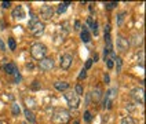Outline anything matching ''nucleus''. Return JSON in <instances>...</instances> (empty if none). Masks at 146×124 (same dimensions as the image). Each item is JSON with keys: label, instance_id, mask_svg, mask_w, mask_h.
<instances>
[{"label": "nucleus", "instance_id": "obj_30", "mask_svg": "<svg viewBox=\"0 0 146 124\" xmlns=\"http://www.w3.org/2000/svg\"><path fill=\"white\" fill-rule=\"evenodd\" d=\"M124 17H125V13H121L120 15L117 17V24H119V25L123 24V19H124Z\"/></svg>", "mask_w": 146, "mask_h": 124}, {"label": "nucleus", "instance_id": "obj_26", "mask_svg": "<svg viewBox=\"0 0 146 124\" xmlns=\"http://www.w3.org/2000/svg\"><path fill=\"white\" fill-rule=\"evenodd\" d=\"M19 112H21V109L18 105H13V115L14 116H18L19 115Z\"/></svg>", "mask_w": 146, "mask_h": 124}, {"label": "nucleus", "instance_id": "obj_28", "mask_svg": "<svg viewBox=\"0 0 146 124\" xmlns=\"http://www.w3.org/2000/svg\"><path fill=\"white\" fill-rule=\"evenodd\" d=\"M84 120H86L87 123H90V121L92 120V117H91V113H90L88 110H87V112H84Z\"/></svg>", "mask_w": 146, "mask_h": 124}, {"label": "nucleus", "instance_id": "obj_42", "mask_svg": "<svg viewBox=\"0 0 146 124\" xmlns=\"http://www.w3.org/2000/svg\"><path fill=\"white\" fill-rule=\"evenodd\" d=\"M74 124H80V123H79V121H77V120H76V121H74Z\"/></svg>", "mask_w": 146, "mask_h": 124}, {"label": "nucleus", "instance_id": "obj_24", "mask_svg": "<svg viewBox=\"0 0 146 124\" xmlns=\"http://www.w3.org/2000/svg\"><path fill=\"white\" fill-rule=\"evenodd\" d=\"M8 47H10V50H13V51H14V50L17 48L15 40H14L13 37H11V39H8Z\"/></svg>", "mask_w": 146, "mask_h": 124}, {"label": "nucleus", "instance_id": "obj_16", "mask_svg": "<svg viewBox=\"0 0 146 124\" xmlns=\"http://www.w3.org/2000/svg\"><path fill=\"white\" fill-rule=\"evenodd\" d=\"M91 95H92V99H94L95 102H98L99 99L102 98V91H101V88H95V90L92 91Z\"/></svg>", "mask_w": 146, "mask_h": 124}, {"label": "nucleus", "instance_id": "obj_22", "mask_svg": "<svg viewBox=\"0 0 146 124\" xmlns=\"http://www.w3.org/2000/svg\"><path fill=\"white\" fill-rule=\"evenodd\" d=\"M36 22H39V19H37V17H35L33 13H31V21H29V28H32L33 25L36 24Z\"/></svg>", "mask_w": 146, "mask_h": 124}, {"label": "nucleus", "instance_id": "obj_8", "mask_svg": "<svg viewBox=\"0 0 146 124\" xmlns=\"http://www.w3.org/2000/svg\"><path fill=\"white\" fill-rule=\"evenodd\" d=\"M116 97V90L112 88L110 91H108L105 95V101H104V107L105 109H110L112 107V103H113V99Z\"/></svg>", "mask_w": 146, "mask_h": 124}, {"label": "nucleus", "instance_id": "obj_34", "mask_svg": "<svg viewBox=\"0 0 146 124\" xmlns=\"http://www.w3.org/2000/svg\"><path fill=\"white\" fill-rule=\"evenodd\" d=\"M13 76H14V80H15L17 83L19 82V80H21V74L18 73V72H17V73H14V74H13Z\"/></svg>", "mask_w": 146, "mask_h": 124}, {"label": "nucleus", "instance_id": "obj_35", "mask_svg": "<svg viewBox=\"0 0 146 124\" xmlns=\"http://www.w3.org/2000/svg\"><path fill=\"white\" fill-rule=\"evenodd\" d=\"M80 26H81L80 21H76V22H74V29H76V31H79V29H80Z\"/></svg>", "mask_w": 146, "mask_h": 124}, {"label": "nucleus", "instance_id": "obj_13", "mask_svg": "<svg viewBox=\"0 0 146 124\" xmlns=\"http://www.w3.org/2000/svg\"><path fill=\"white\" fill-rule=\"evenodd\" d=\"M54 87H55L58 91H66L68 88H69V83H66V82H55L54 83Z\"/></svg>", "mask_w": 146, "mask_h": 124}, {"label": "nucleus", "instance_id": "obj_7", "mask_svg": "<svg viewBox=\"0 0 146 124\" xmlns=\"http://www.w3.org/2000/svg\"><path fill=\"white\" fill-rule=\"evenodd\" d=\"M44 29H46L44 24L39 21V22H36V24H35L32 28H31V33H32L35 37H40L41 34L44 33Z\"/></svg>", "mask_w": 146, "mask_h": 124}, {"label": "nucleus", "instance_id": "obj_29", "mask_svg": "<svg viewBox=\"0 0 146 124\" xmlns=\"http://www.w3.org/2000/svg\"><path fill=\"white\" fill-rule=\"evenodd\" d=\"M86 77H87V70H86V69H83V70H81V73L79 74V80H83V79H86Z\"/></svg>", "mask_w": 146, "mask_h": 124}, {"label": "nucleus", "instance_id": "obj_1", "mask_svg": "<svg viewBox=\"0 0 146 124\" xmlns=\"http://www.w3.org/2000/svg\"><path fill=\"white\" fill-rule=\"evenodd\" d=\"M46 52H47V47L43 43H33L31 47V55L36 61H41L43 58H46Z\"/></svg>", "mask_w": 146, "mask_h": 124}, {"label": "nucleus", "instance_id": "obj_41", "mask_svg": "<svg viewBox=\"0 0 146 124\" xmlns=\"http://www.w3.org/2000/svg\"><path fill=\"white\" fill-rule=\"evenodd\" d=\"M26 66H28L29 69H33V65H32V64H28V65H26Z\"/></svg>", "mask_w": 146, "mask_h": 124}, {"label": "nucleus", "instance_id": "obj_23", "mask_svg": "<svg viewBox=\"0 0 146 124\" xmlns=\"http://www.w3.org/2000/svg\"><path fill=\"white\" fill-rule=\"evenodd\" d=\"M121 124H135V121H134V119H132V117L127 116V117H124V119L121 120Z\"/></svg>", "mask_w": 146, "mask_h": 124}, {"label": "nucleus", "instance_id": "obj_12", "mask_svg": "<svg viewBox=\"0 0 146 124\" xmlns=\"http://www.w3.org/2000/svg\"><path fill=\"white\" fill-rule=\"evenodd\" d=\"M11 15L14 17V18H19V19H22L25 18V11H24V7L22 6H17L14 10H13V14Z\"/></svg>", "mask_w": 146, "mask_h": 124}, {"label": "nucleus", "instance_id": "obj_36", "mask_svg": "<svg viewBox=\"0 0 146 124\" xmlns=\"http://www.w3.org/2000/svg\"><path fill=\"white\" fill-rule=\"evenodd\" d=\"M92 24H94V21H92V18H91V17H90L88 19H87V25H88L90 28H91V26H92Z\"/></svg>", "mask_w": 146, "mask_h": 124}, {"label": "nucleus", "instance_id": "obj_6", "mask_svg": "<svg viewBox=\"0 0 146 124\" xmlns=\"http://www.w3.org/2000/svg\"><path fill=\"white\" fill-rule=\"evenodd\" d=\"M39 68L44 72L51 70L54 68V59L52 58H43L41 61H39Z\"/></svg>", "mask_w": 146, "mask_h": 124}, {"label": "nucleus", "instance_id": "obj_25", "mask_svg": "<svg viewBox=\"0 0 146 124\" xmlns=\"http://www.w3.org/2000/svg\"><path fill=\"white\" fill-rule=\"evenodd\" d=\"M40 88H41V86H40V83H39V82H33L32 86H31V90H33V91L40 90Z\"/></svg>", "mask_w": 146, "mask_h": 124}, {"label": "nucleus", "instance_id": "obj_21", "mask_svg": "<svg viewBox=\"0 0 146 124\" xmlns=\"http://www.w3.org/2000/svg\"><path fill=\"white\" fill-rule=\"evenodd\" d=\"M74 92L80 97V95H83V92H84V90H83V87H81V84L79 83V84H76V87H74Z\"/></svg>", "mask_w": 146, "mask_h": 124}, {"label": "nucleus", "instance_id": "obj_32", "mask_svg": "<svg viewBox=\"0 0 146 124\" xmlns=\"http://www.w3.org/2000/svg\"><path fill=\"white\" fill-rule=\"evenodd\" d=\"M91 66H92V59H87V62H86V68H84V69H86V70H88Z\"/></svg>", "mask_w": 146, "mask_h": 124}, {"label": "nucleus", "instance_id": "obj_43", "mask_svg": "<svg viewBox=\"0 0 146 124\" xmlns=\"http://www.w3.org/2000/svg\"><path fill=\"white\" fill-rule=\"evenodd\" d=\"M0 124H3V123H1V121H0Z\"/></svg>", "mask_w": 146, "mask_h": 124}, {"label": "nucleus", "instance_id": "obj_20", "mask_svg": "<svg viewBox=\"0 0 146 124\" xmlns=\"http://www.w3.org/2000/svg\"><path fill=\"white\" fill-rule=\"evenodd\" d=\"M117 6V1H106L105 3V8L106 10H113Z\"/></svg>", "mask_w": 146, "mask_h": 124}, {"label": "nucleus", "instance_id": "obj_15", "mask_svg": "<svg viewBox=\"0 0 146 124\" xmlns=\"http://www.w3.org/2000/svg\"><path fill=\"white\" fill-rule=\"evenodd\" d=\"M24 113H25V116H26V120H29L31 123H35V121H36V119H35V116H33V112L31 110V109L26 107Z\"/></svg>", "mask_w": 146, "mask_h": 124}, {"label": "nucleus", "instance_id": "obj_40", "mask_svg": "<svg viewBox=\"0 0 146 124\" xmlns=\"http://www.w3.org/2000/svg\"><path fill=\"white\" fill-rule=\"evenodd\" d=\"M127 109H128V110H132V109H134L132 103H128V105H127Z\"/></svg>", "mask_w": 146, "mask_h": 124}, {"label": "nucleus", "instance_id": "obj_37", "mask_svg": "<svg viewBox=\"0 0 146 124\" xmlns=\"http://www.w3.org/2000/svg\"><path fill=\"white\" fill-rule=\"evenodd\" d=\"M105 33H110V25H106L105 26Z\"/></svg>", "mask_w": 146, "mask_h": 124}, {"label": "nucleus", "instance_id": "obj_3", "mask_svg": "<svg viewBox=\"0 0 146 124\" xmlns=\"http://www.w3.org/2000/svg\"><path fill=\"white\" fill-rule=\"evenodd\" d=\"M64 95H65V99H66V102H68V105L72 107V109H77V107H79V105H80V97H79L76 92L66 91Z\"/></svg>", "mask_w": 146, "mask_h": 124}, {"label": "nucleus", "instance_id": "obj_33", "mask_svg": "<svg viewBox=\"0 0 146 124\" xmlns=\"http://www.w3.org/2000/svg\"><path fill=\"white\" fill-rule=\"evenodd\" d=\"M10 6H11V1H3L1 3V7L3 8H8Z\"/></svg>", "mask_w": 146, "mask_h": 124}, {"label": "nucleus", "instance_id": "obj_39", "mask_svg": "<svg viewBox=\"0 0 146 124\" xmlns=\"http://www.w3.org/2000/svg\"><path fill=\"white\" fill-rule=\"evenodd\" d=\"M104 79H105V83H109V80H110L109 74H105V77H104Z\"/></svg>", "mask_w": 146, "mask_h": 124}, {"label": "nucleus", "instance_id": "obj_4", "mask_svg": "<svg viewBox=\"0 0 146 124\" xmlns=\"http://www.w3.org/2000/svg\"><path fill=\"white\" fill-rule=\"evenodd\" d=\"M131 98L135 101V103L138 105H143L145 102V91H143V87H137L131 91Z\"/></svg>", "mask_w": 146, "mask_h": 124}, {"label": "nucleus", "instance_id": "obj_17", "mask_svg": "<svg viewBox=\"0 0 146 124\" xmlns=\"http://www.w3.org/2000/svg\"><path fill=\"white\" fill-rule=\"evenodd\" d=\"M70 4V1H64V3H61L59 6H58V14H62V13H65L66 11V7Z\"/></svg>", "mask_w": 146, "mask_h": 124}, {"label": "nucleus", "instance_id": "obj_10", "mask_svg": "<svg viewBox=\"0 0 146 124\" xmlns=\"http://www.w3.org/2000/svg\"><path fill=\"white\" fill-rule=\"evenodd\" d=\"M72 62H73V57L70 54H64L61 57V68L64 70H68L70 68V65H72Z\"/></svg>", "mask_w": 146, "mask_h": 124}, {"label": "nucleus", "instance_id": "obj_31", "mask_svg": "<svg viewBox=\"0 0 146 124\" xmlns=\"http://www.w3.org/2000/svg\"><path fill=\"white\" fill-rule=\"evenodd\" d=\"M91 29H92V32L95 33V34L98 33V22H97V21H95V22L92 24V26H91Z\"/></svg>", "mask_w": 146, "mask_h": 124}, {"label": "nucleus", "instance_id": "obj_9", "mask_svg": "<svg viewBox=\"0 0 146 124\" xmlns=\"http://www.w3.org/2000/svg\"><path fill=\"white\" fill-rule=\"evenodd\" d=\"M128 46H130L128 39H125L124 36L119 34V36H117V48L120 50L121 52H125V51L128 50Z\"/></svg>", "mask_w": 146, "mask_h": 124}, {"label": "nucleus", "instance_id": "obj_11", "mask_svg": "<svg viewBox=\"0 0 146 124\" xmlns=\"http://www.w3.org/2000/svg\"><path fill=\"white\" fill-rule=\"evenodd\" d=\"M3 68V70L6 72L7 74H14L18 72V69H17V65L15 64H13V62H8V64H4V65L1 66Z\"/></svg>", "mask_w": 146, "mask_h": 124}, {"label": "nucleus", "instance_id": "obj_19", "mask_svg": "<svg viewBox=\"0 0 146 124\" xmlns=\"http://www.w3.org/2000/svg\"><path fill=\"white\" fill-rule=\"evenodd\" d=\"M114 61H116V69H117V73H119V72H121V68H123V61H121V58H116V59H114Z\"/></svg>", "mask_w": 146, "mask_h": 124}, {"label": "nucleus", "instance_id": "obj_2", "mask_svg": "<svg viewBox=\"0 0 146 124\" xmlns=\"http://www.w3.org/2000/svg\"><path fill=\"white\" fill-rule=\"evenodd\" d=\"M52 121L55 124H68L70 121V113L65 109H57L52 113Z\"/></svg>", "mask_w": 146, "mask_h": 124}, {"label": "nucleus", "instance_id": "obj_5", "mask_svg": "<svg viewBox=\"0 0 146 124\" xmlns=\"http://www.w3.org/2000/svg\"><path fill=\"white\" fill-rule=\"evenodd\" d=\"M40 14H41V18H43L44 21H48V19H51L52 15H54V8H52V6L44 4L40 10Z\"/></svg>", "mask_w": 146, "mask_h": 124}, {"label": "nucleus", "instance_id": "obj_14", "mask_svg": "<svg viewBox=\"0 0 146 124\" xmlns=\"http://www.w3.org/2000/svg\"><path fill=\"white\" fill-rule=\"evenodd\" d=\"M80 37H81V40L84 41V43H88L90 40H91V34H90V32H88V29H83L81 31V33H80Z\"/></svg>", "mask_w": 146, "mask_h": 124}, {"label": "nucleus", "instance_id": "obj_38", "mask_svg": "<svg viewBox=\"0 0 146 124\" xmlns=\"http://www.w3.org/2000/svg\"><path fill=\"white\" fill-rule=\"evenodd\" d=\"M0 48H1V51H6V47H4V44H3L1 40H0Z\"/></svg>", "mask_w": 146, "mask_h": 124}, {"label": "nucleus", "instance_id": "obj_27", "mask_svg": "<svg viewBox=\"0 0 146 124\" xmlns=\"http://www.w3.org/2000/svg\"><path fill=\"white\" fill-rule=\"evenodd\" d=\"M105 61H106V65H108V68H109V69H112V68H113V65H114V64H113L114 59H112V58H106Z\"/></svg>", "mask_w": 146, "mask_h": 124}, {"label": "nucleus", "instance_id": "obj_18", "mask_svg": "<svg viewBox=\"0 0 146 124\" xmlns=\"http://www.w3.org/2000/svg\"><path fill=\"white\" fill-rule=\"evenodd\" d=\"M25 102H26V106H28V109L29 107H35L36 106V101L33 98H25Z\"/></svg>", "mask_w": 146, "mask_h": 124}]
</instances>
